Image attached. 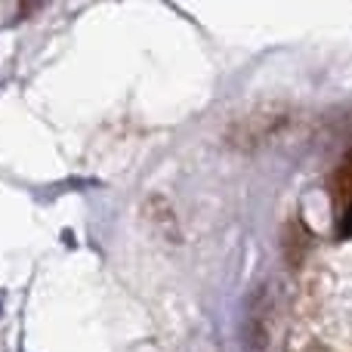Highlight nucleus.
<instances>
[{"mask_svg": "<svg viewBox=\"0 0 352 352\" xmlns=\"http://www.w3.org/2000/svg\"><path fill=\"white\" fill-rule=\"evenodd\" d=\"M337 235H340V238H352V204L343 207L340 217H337Z\"/></svg>", "mask_w": 352, "mask_h": 352, "instance_id": "obj_2", "label": "nucleus"}, {"mask_svg": "<svg viewBox=\"0 0 352 352\" xmlns=\"http://www.w3.org/2000/svg\"><path fill=\"white\" fill-rule=\"evenodd\" d=\"M331 198H334L337 213L352 204V155L334 170V179H331Z\"/></svg>", "mask_w": 352, "mask_h": 352, "instance_id": "obj_1", "label": "nucleus"}]
</instances>
